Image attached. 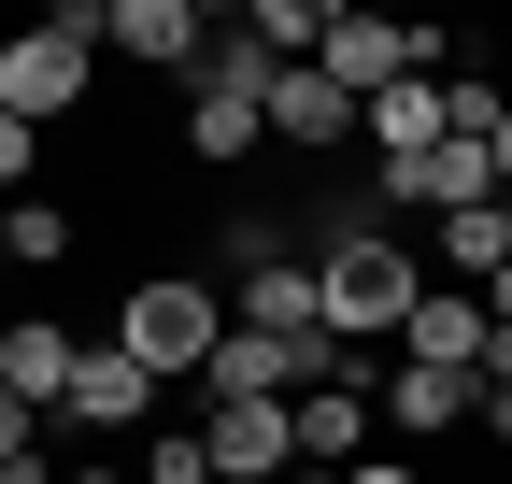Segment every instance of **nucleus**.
Here are the masks:
<instances>
[{
	"instance_id": "f257e3e1",
	"label": "nucleus",
	"mask_w": 512,
	"mask_h": 484,
	"mask_svg": "<svg viewBox=\"0 0 512 484\" xmlns=\"http://www.w3.org/2000/svg\"><path fill=\"white\" fill-rule=\"evenodd\" d=\"M313 299H328V342H342V356H356V342H399L413 299H427V257L328 186V200H313Z\"/></svg>"
},
{
	"instance_id": "f03ea898",
	"label": "nucleus",
	"mask_w": 512,
	"mask_h": 484,
	"mask_svg": "<svg viewBox=\"0 0 512 484\" xmlns=\"http://www.w3.org/2000/svg\"><path fill=\"white\" fill-rule=\"evenodd\" d=\"M271 72H285V57H271V43L228 15V29H214V57L185 72V157H200V171H228V157H271Z\"/></svg>"
},
{
	"instance_id": "7ed1b4c3",
	"label": "nucleus",
	"mask_w": 512,
	"mask_h": 484,
	"mask_svg": "<svg viewBox=\"0 0 512 484\" xmlns=\"http://www.w3.org/2000/svg\"><path fill=\"white\" fill-rule=\"evenodd\" d=\"M114 342L143 356L157 385H200V371H214V342H228L214 271H128V285H114Z\"/></svg>"
},
{
	"instance_id": "20e7f679",
	"label": "nucleus",
	"mask_w": 512,
	"mask_h": 484,
	"mask_svg": "<svg viewBox=\"0 0 512 484\" xmlns=\"http://www.w3.org/2000/svg\"><path fill=\"white\" fill-rule=\"evenodd\" d=\"M86 86H100V0H57L0 43V114H29V129L86 114Z\"/></svg>"
},
{
	"instance_id": "39448f33",
	"label": "nucleus",
	"mask_w": 512,
	"mask_h": 484,
	"mask_svg": "<svg viewBox=\"0 0 512 484\" xmlns=\"http://www.w3.org/2000/svg\"><path fill=\"white\" fill-rule=\"evenodd\" d=\"M441 43H456V29H399V15H328V57H313V72H328V86H342V100L370 114L384 86H413V72H427Z\"/></svg>"
},
{
	"instance_id": "423d86ee",
	"label": "nucleus",
	"mask_w": 512,
	"mask_h": 484,
	"mask_svg": "<svg viewBox=\"0 0 512 484\" xmlns=\"http://www.w3.org/2000/svg\"><path fill=\"white\" fill-rule=\"evenodd\" d=\"M214 484H285L299 470V399H200Z\"/></svg>"
},
{
	"instance_id": "0eeeda50",
	"label": "nucleus",
	"mask_w": 512,
	"mask_h": 484,
	"mask_svg": "<svg viewBox=\"0 0 512 484\" xmlns=\"http://www.w3.org/2000/svg\"><path fill=\"white\" fill-rule=\"evenodd\" d=\"M100 57H128V72H200V57H214V15H200V0H100Z\"/></svg>"
},
{
	"instance_id": "6e6552de",
	"label": "nucleus",
	"mask_w": 512,
	"mask_h": 484,
	"mask_svg": "<svg viewBox=\"0 0 512 484\" xmlns=\"http://www.w3.org/2000/svg\"><path fill=\"white\" fill-rule=\"evenodd\" d=\"M370 399H384V442H399V456H413V442L484 428V371H413V356H399V371H384Z\"/></svg>"
},
{
	"instance_id": "1a4fd4ad",
	"label": "nucleus",
	"mask_w": 512,
	"mask_h": 484,
	"mask_svg": "<svg viewBox=\"0 0 512 484\" xmlns=\"http://www.w3.org/2000/svg\"><path fill=\"white\" fill-rule=\"evenodd\" d=\"M157 399H171V385H157L143 356H128V342L100 328V342H86V371H72V413H57V428H86V442H114V428H157Z\"/></svg>"
},
{
	"instance_id": "9d476101",
	"label": "nucleus",
	"mask_w": 512,
	"mask_h": 484,
	"mask_svg": "<svg viewBox=\"0 0 512 484\" xmlns=\"http://www.w3.org/2000/svg\"><path fill=\"white\" fill-rule=\"evenodd\" d=\"M72 371H86V328H57V314H0V385H15L43 428L72 413Z\"/></svg>"
},
{
	"instance_id": "9b49d317",
	"label": "nucleus",
	"mask_w": 512,
	"mask_h": 484,
	"mask_svg": "<svg viewBox=\"0 0 512 484\" xmlns=\"http://www.w3.org/2000/svg\"><path fill=\"white\" fill-rule=\"evenodd\" d=\"M484 342H498V314H484V285H441V271H427V299H413V328H399V356H413V371H484Z\"/></svg>"
},
{
	"instance_id": "f8f14e48",
	"label": "nucleus",
	"mask_w": 512,
	"mask_h": 484,
	"mask_svg": "<svg viewBox=\"0 0 512 484\" xmlns=\"http://www.w3.org/2000/svg\"><path fill=\"white\" fill-rule=\"evenodd\" d=\"M271 143H285V157H342V143H370V129H356V100H342L328 72H271Z\"/></svg>"
},
{
	"instance_id": "ddd939ff",
	"label": "nucleus",
	"mask_w": 512,
	"mask_h": 484,
	"mask_svg": "<svg viewBox=\"0 0 512 484\" xmlns=\"http://www.w3.org/2000/svg\"><path fill=\"white\" fill-rule=\"evenodd\" d=\"M356 129H370V171H399V157H427V143H456V114H441V86L413 72V86H384Z\"/></svg>"
},
{
	"instance_id": "4468645a",
	"label": "nucleus",
	"mask_w": 512,
	"mask_h": 484,
	"mask_svg": "<svg viewBox=\"0 0 512 484\" xmlns=\"http://www.w3.org/2000/svg\"><path fill=\"white\" fill-rule=\"evenodd\" d=\"M0 228H15V271H57V257L86 242V214H72V200H43V186H29L15 214H0Z\"/></svg>"
},
{
	"instance_id": "2eb2a0df",
	"label": "nucleus",
	"mask_w": 512,
	"mask_h": 484,
	"mask_svg": "<svg viewBox=\"0 0 512 484\" xmlns=\"http://www.w3.org/2000/svg\"><path fill=\"white\" fill-rule=\"evenodd\" d=\"M441 114H456V143H498V129H512V100H498V72H456V86H441Z\"/></svg>"
},
{
	"instance_id": "dca6fc26",
	"label": "nucleus",
	"mask_w": 512,
	"mask_h": 484,
	"mask_svg": "<svg viewBox=\"0 0 512 484\" xmlns=\"http://www.w3.org/2000/svg\"><path fill=\"white\" fill-rule=\"evenodd\" d=\"M143 484H214V442H200V428H157V442H143Z\"/></svg>"
},
{
	"instance_id": "f3484780",
	"label": "nucleus",
	"mask_w": 512,
	"mask_h": 484,
	"mask_svg": "<svg viewBox=\"0 0 512 484\" xmlns=\"http://www.w3.org/2000/svg\"><path fill=\"white\" fill-rule=\"evenodd\" d=\"M43 442H57V428H43V413H29L15 385H0V470H15V456H43Z\"/></svg>"
},
{
	"instance_id": "a211bd4d",
	"label": "nucleus",
	"mask_w": 512,
	"mask_h": 484,
	"mask_svg": "<svg viewBox=\"0 0 512 484\" xmlns=\"http://www.w3.org/2000/svg\"><path fill=\"white\" fill-rule=\"evenodd\" d=\"M342 484H427V456H399V442H384V456H356Z\"/></svg>"
},
{
	"instance_id": "6ab92c4d",
	"label": "nucleus",
	"mask_w": 512,
	"mask_h": 484,
	"mask_svg": "<svg viewBox=\"0 0 512 484\" xmlns=\"http://www.w3.org/2000/svg\"><path fill=\"white\" fill-rule=\"evenodd\" d=\"M484 442H498V456H512V385H484Z\"/></svg>"
},
{
	"instance_id": "aec40b11",
	"label": "nucleus",
	"mask_w": 512,
	"mask_h": 484,
	"mask_svg": "<svg viewBox=\"0 0 512 484\" xmlns=\"http://www.w3.org/2000/svg\"><path fill=\"white\" fill-rule=\"evenodd\" d=\"M72 484H143V470H100V456H72Z\"/></svg>"
},
{
	"instance_id": "412c9836",
	"label": "nucleus",
	"mask_w": 512,
	"mask_h": 484,
	"mask_svg": "<svg viewBox=\"0 0 512 484\" xmlns=\"http://www.w3.org/2000/svg\"><path fill=\"white\" fill-rule=\"evenodd\" d=\"M484 314H498V328H512V271H498V285H484Z\"/></svg>"
},
{
	"instance_id": "4be33fe9",
	"label": "nucleus",
	"mask_w": 512,
	"mask_h": 484,
	"mask_svg": "<svg viewBox=\"0 0 512 484\" xmlns=\"http://www.w3.org/2000/svg\"><path fill=\"white\" fill-rule=\"evenodd\" d=\"M0 285H15V228H0Z\"/></svg>"
},
{
	"instance_id": "5701e85b",
	"label": "nucleus",
	"mask_w": 512,
	"mask_h": 484,
	"mask_svg": "<svg viewBox=\"0 0 512 484\" xmlns=\"http://www.w3.org/2000/svg\"><path fill=\"white\" fill-rule=\"evenodd\" d=\"M498 186H512V129H498Z\"/></svg>"
},
{
	"instance_id": "b1692460",
	"label": "nucleus",
	"mask_w": 512,
	"mask_h": 484,
	"mask_svg": "<svg viewBox=\"0 0 512 484\" xmlns=\"http://www.w3.org/2000/svg\"><path fill=\"white\" fill-rule=\"evenodd\" d=\"M498 228H512V186H498Z\"/></svg>"
},
{
	"instance_id": "393cba45",
	"label": "nucleus",
	"mask_w": 512,
	"mask_h": 484,
	"mask_svg": "<svg viewBox=\"0 0 512 484\" xmlns=\"http://www.w3.org/2000/svg\"><path fill=\"white\" fill-rule=\"evenodd\" d=\"M285 484H299V470H285Z\"/></svg>"
}]
</instances>
